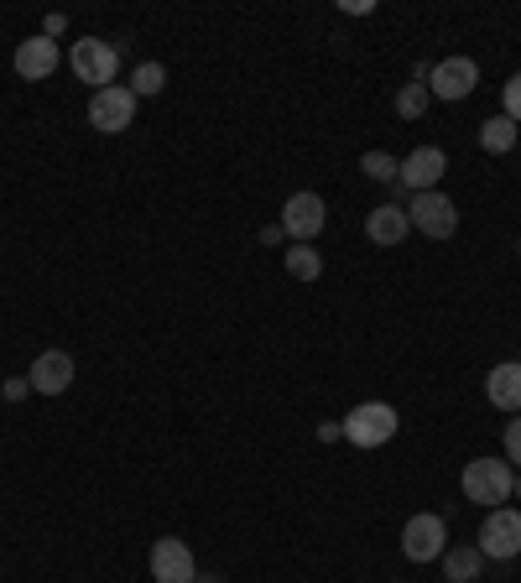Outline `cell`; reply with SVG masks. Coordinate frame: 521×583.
<instances>
[{
	"mask_svg": "<svg viewBox=\"0 0 521 583\" xmlns=\"http://www.w3.org/2000/svg\"><path fill=\"white\" fill-rule=\"evenodd\" d=\"M506 458L521 469V417H511L506 422Z\"/></svg>",
	"mask_w": 521,
	"mask_h": 583,
	"instance_id": "23",
	"label": "cell"
},
{
	"mask_svg": "<svg viewBox=\"0 0 521 583\" xmlns=\"http://www.w3.org/2000/svg\"><path fill=\"white\" fill-rule=\"evenodd\" d=\"M365 235H371V245H381V251H396V245L412 235L407 209H402V203H381V209H371V214H365Z\"/></svg>",
	"mask_w": 521,
	"mask_h": 583,
	"instance_id": "14",
	"label": "cell"
},
{
	"mask_svg": "<svg viewBox=\"0 0 521 583\" xmlns=\"http://www.w3.org/2000/svg\"><path fill=\"white\" fill-rule=\"evenodd\" d=\"M63 32H68V17H57V11H53V17H47V26H42V36H63Z\"/></svg>",
	"mask_w": 521,
	"mask_h": 583,
	"instance_id": "25",
	"label": "cell"
},
{
	"mask_svg": "<svg viewBox=\"0 0 521 583\" xmlns=\"http://www.w3.org/2000/svg\"><path fill=\"white\" fill-rule=\"evenodd\" d=\"M26 391H32V381H26V375H21V381H6V385H0V396H6V401H21Z\"/></svg>",
	"mask_w": 521,
	"mask_h": 583,
	"instance_id": "24",
	"label": "cell"
},
{
	"mask_svg": "<svg viewBox=\"0 0 521 583\" xmlns=\"http://www.w3.org/2000/svg\"><path fill=\"white\" fill-rule=\"evenodd\" d=\"M318 437H323V443H334V437H344V422H323V427H318Z\"/></svg>",
	"mask_w": 521,
	"mask_h": 583,
	"instance_id": "27",
	"label": "cell"
},
{
	"mask_svg": "<svg viewBox=\"0 0 521 583\" xmlns=\"http://www.w3.org/2000/svg\"><path fill=\"white\" fill-rule=\"evenodd\" d=\"M323 199L318 193H293V199L281 203V230L293 235V245H308V240L323 230Z\"/></svg>",
	"mask_w": 521,
	"mask_h": 583,
	"instance_id": "10",
	"label": "cell"
},
{
	"mask_svg": "<svg viewBox=\"0 0 521 583\" xmlns=\"http://www.w3.org/2000/svg\"><path fill=\"white\" fill-rule=\"evenodd\" d=\"M407 219H412V230L428 240H454V230H459V209H454V199L438 193V188H433V193H412Z\"/></svg>",
	"mask_w": 521,
	"mask_h": 583,
	"instance_id": "4",
	"label": "cell"
},
{
	"mask_svg": "<svg viewBox=\"0 0 521 583\" xmlns=\"http://www.w3.org/2000/svg\"><path fill=\"white\" fill-rule=\"evenodd\" d=\"M68 68L78 73V84H94V94L110 89L115 73H120V47L115 42H99V36H84L68 53Z\"/></svg>",
	"mask_w": 521,
	"mask_h": 583,
	"instance_id": "2",
	"label": "cell"
},
{
	"mask_svg": "<svg viewBox=\"0 0 521 583\" xmlns=\"http://www.w3.org/2000/svg\"><path fill=\"white\" fill-rule=\"evenodd\" d=\"M11 68H17V78H26V84H42V78H53L57 73V42L53 36H26V42H17V53H11Z\"/></svg>",
	"mask_w": 521,
	"mask_h": 583,
	"instance_id": "9",
	"label": "cell"
},
{
	"mask_svg": "<svg viewBox=\"0 0 521 583\" xmlns=\"http://www.w3.org/2000/svg\"><path fill=\"white\" fill-rule=\"evenodd\" d=\"M485 396H490V406H501V412H521V364H496L485 375Z\"/></svg>",
	"mask_w": 521,
	"mask_h": 583,
	"instance_id": "15",
	"label": "cell"
},
{
	"mask_svg": "<svg viewBox=\"0 0 521 583\" xmlns=\"http://www.w3.org/2000/svg\"><path fill=\"white\" fill-rule=\"evenodd\" d=\"M151 579L157 583H193L199 563H193V547L183 537H157L151 542Z\"/></svg>",
	"mask_w": 521,
	"mask_h": 583,
	"instance_id": "8",
	"label": "cell"
},
{
	"mask_svg": "<svg viewBox=\"0 0 521 583\" xmlns=\"http://www.w3.org/2000/svg\"><path fill=\"white\" fill-rule=\"evenodd\" d=\"M360 172H365V178H375V182H396L402 162H396L391 151H365V157H360Z\"/></svg>",
	"mask_w": 521,
	"mask_h": 583,
	"instance_id": "19",
	"label": "cell"
},
{
	"mask_svg": "<svg viewBox=\"0 0 521 583\" xmlns=\"http://www.w3.org/2000/svg\"><path fill=\"white\" fill-rule=\"evenodd\" d=\"M485 552V558H501V563H511L521 552V510L511 506H496L490 516H485L480 527V542H475Z\"/></svg>",
	"mask_w": 521,
	"mask_h": 583,
	"instance_id": "7",
	"label": "cell"
},
{
	"mask_svg": "<svg viewBox=\"0 0 521 583\" xmlns=\"http://www.w3.org/2000/svg\"><path fill=\"white\" fill-rule=\"evenodd\" d=\"M501 99H506V120H521V73H511V78H506Z\"/></svg>",
	"mask_w": 521,
	"mask_h": 583,
	"instance_id": "22",
	"label": "cell"
},
{
	"mask_svg": "<svg viewBox=\"0 0 521 583\" xmlns=\"http://www.w3.org/2000/svg\"><path fill=\"white\" fill-rule=\"evenodd\" d=\"M26 381H32L38 396H63V391L74 385V354H68V349H47V354H38L32 370H26Z\"/></svg>",
	"mask_w": 521,
	"mask_h": 583,
	"instance_id": "11",
	"label": "cell"
},
{
	"mask_svg": "<svg viewBox=\"0 0 521 583\" xmlns=\"http://www.w3.org/2000/svg\"><path fill=\"white\" fill-rule=\"evenodd\" d=\"M281 240H287V230H281V224H266V230H260V245H281Z\"/></svg>",
	"mask_w": 521,
	"mask_h": 583,
	"instance_id": "26",
	"label": "cell"
},
{
	"mask_svg": "<svg viewBox=\"0 0 521 583\" xmlns=\"http://www.w3.org/2000/svg\"><path fill=\"white\" fill-rule=\"evenodd\" d=\"M475 84H480L475 57H444L428 73V94H438V99H465V94H475Z\"/></svg>",
	"mask_w": 521,
	"mask_h": 583,
	"instance_id": "13",
	"label": "cell"
},
{
	"mask_svg": "<svg viewBox=\"0 0 521 583\" xmlns=\"http://www.w3.org/2000/svg\"><path fill=\"white\" fill-rule=\"evenodd\" d=\"M480 146L490 157H506L511 146H517V120H506V115H490L480 126Z\"/></svg>",
	"mask_w": 521,
	"mask_h": 583,
	"instance_id": "17",
	"label": "cell"
},
{
	"mask_svg": "<svg viewBox=\"0 0 521 583\" xmlns=\"http://www.w3.org/2000/svg\"><path fill=\"white\" fill-rule=\"evenodd\" d=\"M423 109H428V84H407V89L396 94V115L402 120H417Z\"/></svg>",
	"mask_w": 521,
	"mask_h": 583,
	"instance_id": "21",
	"label": "cell"
},
{
	"mask_svg": "<svg viewBox=\"0 0 521 583\" xmlns=\"http://www.w3.org/2000/svg\"><path fill=\"white\" fill-rule=\"evenodd\" d=\"M89 126L105 130V136H120V130H130V126H136V89H126V84L99 89L89 99Z\"/></svg>",
	"mask_w": 521,
	"mask_h": 583,
	"instance_id": "5",
	"label": "cell"
},
{
	"mask_svg": "<svg viewBox=\"0 0 521 583\" xmlns=\"http://www.w3.org/2000/svg\"><path fill=\"white\" fill-rule=\"evenodd\" d=\"M480 568H485V552L480 547H448L444 552V579L448 583H475L480 579Z\"/></svg>",
	"mask_w": 521,
	"mask_h": 583,
	"instance_id": "16",
	"label": "cell"
},
{
	"mask_svg": "<svg viewBox=\"0 0 521 583\" xmlns=\"http://www.w3.org/2000/svg\"><path fill=\"white\" fill-rule=\"evenodd\" d=\"M444 172H448V157H444V151H438V146H417V151H412L407 162H402L396 182H402L407 193H433Z\"/></svg>",
	"mask_w": 521,
	"mask_h": 583,
	"instance_id": "12",
	"label": "cell"
},
{
	"mask_svg": "<svg viewBox=\"0 0 521 583\" xmlns=\"http://www.w3.org/2000/svg\"><path fill=\"white\" fill-rule=\"evenodd\" d=\"M517 364H521V360H517Z\"/></svg>",
	"mask_w": 521,
	"mask_h": 583,
	"instance_id": "29",
	"label": "cell"
},
{
	"mask_svg": "<svg viewBox=\"0 0 521 583\" xmlns=\"http://www.w3.org/2000/svg\"><path fill=\"white\" fill-rule=\"evenodd\" d=\"M517 500H521V479H517Z\"/></svg>",
	"mask_w": 521,
	"mask_h": 583,
	"instance_id": "28",
	"label": "cell"
},
{
	"mask_svg": "<svg viewBox=\"0 0 521 583\" xmlns=\"http://www.w3.org/2000/svg\"><path fill=\"white\" fill-rule=\"evenodd\" d=\"M402 552H407L412 563H433V558H444L448 552V521L444 516H433V510L412 516L407 527H402Z\"/></svg>",
	"mask_w": 521,
	"mask_h": 583,
	"instance_id": "6",
	"label": "cell"
},
{
	"mask_svg": "<svg viewBox=\"0 0 521 583\" xmlns=\"http://www.w3.org/2000/svg\"><path fill=\"white\" fill-rule=\"evenodd\" d=\"M162 84H168V68H162V63H136V99L162 94Z\"/></svg>",
	"mask_w": 521,
	"mask_h": 583,
	"instance_id": "20",
	"label": "cell"
},
{
	"mask_svg": "<svg viewBox=\"0 0 521 583\" xmlns=\"http://www.w3.org/2000/svg\"><path fill=\"white\" fill-rule=\"evenodd\" d=\"M459 485H465L469 506H485V510H496L501 500H511V490H517V479H511V464H506V458H469Z\"/></svg>",
	"mask_w": 521,
	"mask_h": 583,
	"instance_id": "1",
	"label": "cell"
},
{
	"mask_svg": "<svg viewBox=\"0 0 521 583\" xmlns=\"http://www.w3.org/2000/svg\"><path fill=\"white\" fill-rule=\"evenodd\" d=\"M287 272L298 276V282H318V272H323V261H318L313 245H293L287 251Z\"/></svg>",
	"mask_w": 521,
	"mask_h": 583,
	"instance_id": "18",
	"label": "cell"
},
{
	"mask_svg": "<svg viewBox=\"0 0 521 583\" xmlns=\"http://www.w3.org/2000/svg\"><path fill=\"white\" fill-rule=\"evenodd\" d=\"M396 427H402V417H396V406H386V401H365V406H354L350 417H344V437H350L354 448H381V443L396 437Z\"/></svg>",
	"mask_w": 521,
	"mask_h": 583,
	"instance_id": "3",
	"label": "cell"
}]
</instances>
